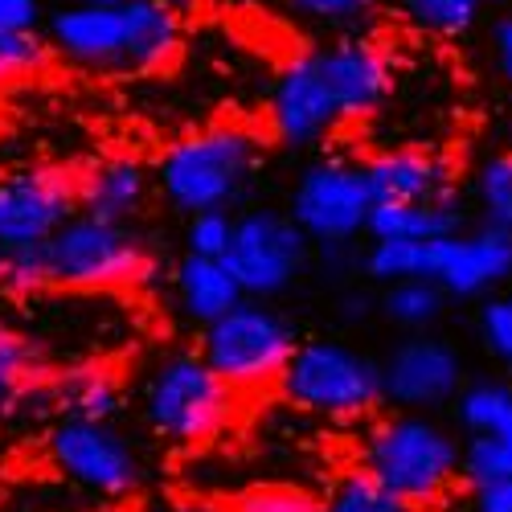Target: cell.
Instances as JSON below:
<instances>
[{"label":"cell","mask_w":512,"mask_h":512,"mask_svg":"<svg viewBox=\"0 0 512 512\" xmlns=\"http://www.w3.org/2000/svg\"><path fill=\"white\" fill-rule=\"evenodd\" d=\"M263 168V140L242 123H209L201 132L168 144L156 164V185L164 201L197 213V209H230L246 197Z\"/></svg>","instance_id":"1"},{"label":"cell","mask_w":512,"mask_h":512,"mask_svg":"<svg viewBox=\"0 0 512 512\" xmlns=\"http://www.w3.org/2000/svg\"><path fill=\"white\" fill-rule=\"evenodd\" d=\"M361 472L426 512L459 484V443L426 410H398L369 426Z\"/></svg>","instance_id":"2"},{"label":"cell","mask_w":512,"mask_h":512,"mask_svg":"<svg viewBox=\"0 0 512 512\" xmlns=\"http://www.w3.org/2000/svg\"><path fill=\"white\" fill-rule=\"evenodd\" d=\"M238 394L209 369L201 353H168L144 381V422L173 447L218 439L234 418Z\"/></svg>","instance_id":"3"},{"label":"cell","mask_w":512,"mask_h":512,"mask_svg":"<svg viewBox=\"0 0 512 512\" xmlns=\"http://www.w3.org/2000/svg\"><path fill=\"white\" fill-rule=\"evenodd\" d=\"M295 345H300V336H295V328L283 312H275L267 300L242 295L226 316L201 328L197 353L242 398V394H259V390L279 386Z\"/></svg>","instance_id":"4"},{"label":"cell","mask_w":512,"mask_h":512,"mask_svg":"<svg viewBox=\"0 0 512 512\" xmlns=\"http://www.w3.org/2000/svg\"><path fill=\"white\" fill-rule=\"evenodd\" d=\"M279 394L312 418L357 422L381 406V361L345 340H300L279 377Z\"/></svg>","instance_id":"5"},{"label":"cell","mask_w":512,"mask_h":512,"mask_svg":"<svg viewBox=\"0 0 512 512\" xmlns=\"http://www.w3.org/2000/svg\"><path fill=\"white\" fill-rule=\"evenodd\" d=\"M41 250H46L50 291H119L152 271V254L132 226L99 222L87 213H74L50 242H41Z\"/></svg>","instance_id":"6"},{"label":"cell","mask_w":512,"mask_h":512,"mask_svg":"<svg viewBox=\"0 0 512 512\" xmlns=\"http://www.w3.org/2000/svg\"><path fill=\"white\" fill-rule=\"evenodd\" d=\"M291 222L320 250L353 246L373 213V189L365 177V160L320 156L312 160L291 189Z\"/></svg>","instance_id":"7"},{"label":"cell","mask_w":512,"mask_h":512,"mask_svg":"<svg viewBox=\"0 0 512 512\" xmlns=\"http://www.w3.org/2000/svg\"><path fill=\"white\" fill-rule=\"evenodd\" d=\"M312 242L279 209H250L234 218V238L226 250V267L250 300H275L308 271Z\"/></svg>","instance_id":"8"},{"label":"cell","mask_w":512,"mask_h":512,"mask_svg":"<svg viewBox=\"0 0 512 512\" xmlns=\"http://www.w3.org/2000/svg\"><path fill=\"white\" fill-rule=\"evenodd\" d=\"M78 213V181L58 164H25L0 177V246L50 242Z\"/></svg>","instance_id":"9"},{"label":"cell","mask_w":512,"mask_h":512,"mask_svg":"<svg viewBox=\"0 0 512 512\" xmlns=\"http://www.w3.org/2000/svg\"><path fill=\"white\" fill-rule=\"evenodd\" d=\"M50 459L70 484L95 496H127L144 480L140 455L115 431V422L58 418L50 431Z\"/></svg>","instance_id":"10"},{"label":"cell","mask_w":512,"mask_h":512,"mask_svg":"<svg viewBox=\"0 0 512 512\" xmlns=\"http://www.w3.org/2000/svg\"><path fill=\"white\" fill-rule=\"evenodd\" d=\"M267 123L283 148H316L336 127H345L316 50L295 54L279 70L271 87V103H267Z\"/></svg>","instance_id":"11"},{"label":"cell","mask_w":512,"mask_h":512,"mask_svg":"<svg viewBox=\"0 0 512 512\" xmlns=\"http://www.w3.org/2000/svg\"><path fill=\"white\" fill-rule=\"evenodd\" d=\"M431 279L447 300H488L512 283V234L476 226L455 230L431 242Z\"/></svg>","instance_id":"12"},{"label":"cell","mask_w":512,"mask_h":512,"mask_svg":"<svg viewBox=\"0 0 512 512\" xmlns=\"http://www.w3.org/2000/svg\"><path fill=\"white\" fill-rule=\"evenodd\" d=\"M463 390V361L439 336L410 332L381 361V398L398 410H431Z\"/></svg>","instance_id":"13"},{"label":"cell","mask_w":512,"mask_h":512,"mask_svg":"<svg viewBox=\"0 0 512 512\" xmlns=\"http://www.w3.org/2000/svg\"><path fill=\"white\" fill-rule=\"evenodd\" d=\"M345 123H361L394 95V58L377 37L345 33L316 50Z\"/></svg>","instance_id":"14"},{"label":"cell","mask_w":512,"mask_h":512,"mask_svg":"<svg viewBox=\"0 0 512 512\" xmlns=\"http://www.w3.org/2000/svg\"><path fill=\"white\" fill-rule=\"evenodd\" d=\"M373 201H459L455 168L431 148H381L365 160Z\"/></svg>","instance_id":"15"},{"label":"cell","mask_w":512,"mask_h":512,"mask_svg":"<svg viewBox=\"0 0 512 512\" xmlns=\"http://www.w3.org/2000/svg\"><path fill=\"white\" fill-rule=\"evenodd\" d=\"M50 46L91 70H119L123 58V13L119 5L78 0L50 17Z\"/></svg>","instance_id":"16"},{"label":"cell","mask_w":512,"mask_h":512,"mask_svg":"<svg viewBox=\"0 0 512 512\" xmlns=\"http://www.w3.org/2000/svg\"><path fill=\"white\" fill-rule=\"evenodd\" d=\"M74 181H78V213L123 226L148 205L152 193L148 168L132 156H103L82 168V173H74Z\"/></svg>","instance_id":"17"},{"label":"cell","mask_w":512,"mask_h":512,"mask_svg":"<svg viewBox=\"0 0 512 512\" xmlns=\"http://www.w3.org/2000/svg\"><path fill=\"white\" fill-rule=\"evenodd\" d=\"M123 13V58L119 70L152 74L181 54L185 21L168 0H119Z\"/></svg>","instance_id":"18"},{"label":"cell","mask_w":512,"mask_h":512,"mask_svg":"<svg viewBox=\"0 0 512 512\" xmlns=\"http://www.w3.org/2000/svg\"><path fill=\"white\" fill-rule=\"evenodd\" d=\"M173 295H177V308L193 324L205 328L242 300V287L230 275L226 259H205V254L185 250L177 259V267H173Z\"/></svg>","instance_id":"19"},{"label":"cell","mask_w":512,"mask_h":512,"mask_svg":"<svg viewBox=\"0 0 512 512\" xmlns=\"http://www.w3.org/2000/svg\"><path fill=\"white\" fill-rule=\"evenodd\" d=\"M46 394L58 418L115 422L123 414V377L107 365H74L50 381Z\"/></svg>","instance_id":"20"},{"label":"cell","mask_w":512,"mask_h":512,"mask_svg":"<svg viewBox=\"0 0 512 512\" xmlns=\"http://www.w3.org/2000/svg\"><path fill=\"white\" fill-rule=\"evenodd\" d=\"M463 226L459 201H373L369 213V238H414L435 242Z\"/></svg>","instance_id":"21"},{"label":"cell","mask_w":512,"mask_h":512,"mask_svg":"<svg viewBox=\"0 0 512 512\" xmlns=\"http://www.w3.org/2000/svg\"><path fill=\"white\" fill-rule=\"evenodd\" d=\"M455 398H459L455 414L467 435H488V439L512 443V386L508 381L484 377V381L463 386Z\"/></svg>","instance_id":"22"},{"label":"cell","mask_w":512,"mask_h":512,"mask_svg":"<svg viewBox=\"0 0 512 512\" xmlns=\"http://www.w3.org/2000/svg\"><path fill=\"white\" fill-rule=\"evenodd\" d=\"M443 308H447V291L435 279H402L390 283L386 295H381V316L406 332H426L431 324H439Z\"/></svg>","instance_id":"23"},{"label":"cell","mask_w":512,"mask_h":512,"mask_svg":"<svg viewBox=\"0 0 512 512\" xmlns=\"http://www.w3.org/2000/svg\"><path fill=\"white\" fill-rule=\"evenodd\" d=\"M361 267L373 283H402V279H431V242L414 238H373L361 254Z\"/></svg>","instance_id":"24"},{"label":"cell","mask_w":512,"mask_h":512,"mask_svg":"<svg viewBox=\"0 0 512 512\" xmlns=\"http://www.w3.org/2000/svg\"><path fill=\"white\" fill-rule=\"evenodd\" d=\"M472 201L484 226L512 234V148H500L488 160H480L472 177Z\"/></svg>","instance_id":"25"},{"label":"cell","mask_w":512,"mask_h":512,"mask_svg":"<svg viewBox=\"0 0 512 512\" xmlns=\"http://www.w3.org/2000/svg\"><path fill=\"white\" fill-rule=\"evenodd\" d=\"M37 386V345L13 328L9 320H0V410L17 406L25 394Z\"/></svg>","instance_id":"26"},{"label":"cell","mask_w":512,"mask_h":512,"mask_svg":"<svg viewBox=\"0 0 512 512\" xmlns=\"http://www.w3.org/2000/svg\"><path fill=\"white\" fill-rule=\"evenodd\" d=\"M324 512H422L418 504L402 500L398 492H390L386 484H377L369 472H345L332 488L328 496L320 500Z\"/></svg>","instance_id":"27"},{"label":"cell","mask_w":512,"mask_h":512,"mask_svg":"<svg viewBox=\"0 0 512 512\" xmlns=\"http://www.w3.org/2000/svg\"><path fill=\"white\" fill-rule=\"evenodd\" d=\"M484 0H402V13L435 37H459L480 21Z\"/></svg>","instance_id":"28"},{"label":"cell","mask_w":512,"mask_h":512,"mask_svg":"<svg viewBox=\"0 0 512 512\" xmlns=\"http://www.w3.org/2000/svg\"><path fill=\"white\" fill-rule=\"evenodd\" d=\"M459 480H467L472 488L512 480V443L488 439V435H467V443L459 447Z\"/></svg>","instance_id":"29"},{"label":"cell","mask_w":512,"mask_h":512,"mask_svg":"<svg viewBox=\"0 0 512 512\" xmlns=\"http://www.w3.org/2000/svg\"><path fill=\"white\" fill-rule=\"evenodd\" d=\"M230 238H234V213L230 209H197V213H189V226H185V250L189 254L226 259Z\"/></svg>","instance_id":"30"},{"label":"cell","mask_w":512,"mask_h":512,"mask_svg":"<svg viewBox=\"0 0 512 512\" xmlns=\"http://www.w3.org/2000/svg\"><path fill=\"white\" fill-rule=\"evenodd\" d=\"M50 62V41H41V33H9L0 29V87L13 78L37 74Z\"/></svg>","instance_id":"31"},{"label":"cell","mask_w":512,"mask_h":512,"mask_svg":"<svg viewBox=\"0 0 512 512\" xmlns=\"http://www.w3.org/2000/svg\"><path fill=\"white\" fill-rule=\"evenodd\" d=\"M480 340L504 369H512V283L484 300V308H480Z\"/></svg>","instance_id":"32"},{"label":"cell","mask_w":512,"mask_h":512,"mask_svg":"<svg viewBox=\"0 0 512 512\" xmlns=\"http://www.w3.org/2000/svg\"><path fill=\"white\" fill-rule=\"evenodd\" d=\"M287 9L300 21H308V25L353 29L377 9V0H287Z\"/></svg>","instance_id":"33"},{"label":"cell","mask_w":512,"mask_h":512,"mask_svg":"<svg viewBox=\"0 0 512 512\" xmlns=\"http://www.w3.org/2000/svg\"><path fill=\"white\" fill-rule=\"evenodd\" d=\"M230 512H324L316 496L304 488H287V484H267V488H250L234 500Z\"/></svg>","instance_id":"34"},{"label":"cell","mask_w":512,"mask_h":512,"mask_svg":"<svg viewBox=\"0 0 512 512\" xmlns=\"http://www.w3.org/2000/svg\"><path fill=\"white\" fill-rule=\"evenodd\" d=\"M488 46H492V66L500 74V82L512 91V9L496 17L492 25V37H488Z\"/></svg>","instance_id":"35"},{"label":"cell","mask_w":512,"mask_h":512,"mask_svg":"<svg viewBox=\"0 0 512 512\" xmlns=\"http://www.w3.org/2000/svg\"><path fill=\"white\" fill-rule=\"evenodd\" d=\"M0 29L37 33L41 29V0H0Z\"/></svg>","instance_id":"36"},{"label":"cell","mask_w":512,"mask_h":512,"mask_svg":"<svg viewBox=\"0 0 512 512\" xmlns=\"http://www.w3.org/2000/svg\"><path fill=\"white\" fill-rule=\"evenodd\" d=\"M472 512H512V480L472 488Z\"/></svg>","instance_id":"37"},{"label":"cell","mask_w":512,"mask_h":512,"mask_svg":"<svg viewBox=\"0 0 512 512\" xmlns=\"http://www.w3.org/2000/svg\"><path fill=\"white\" fill-rule=\"evenodd\" d=\"M168 5H173L177 13H189V9H197V5H201V0H168Z\"/></svg>","instance_id":"38"},{"label":"cell","mask_w":512,"mask_h":512,"mask_svg":"<svg viewBox=\"0 0 512 512\" xmlns=\"http://www.w3.org/2000/svg\"><path fill=\"white\" fill-rule=\"evenodd\" d=\"M173 512H218V508H209V504H181V508H173Z\"/></svg>","instance_id":"39"},{"label":"cell","mask_w":512,"mask_h":512,"mask_svg":"<svg viewBox=\"0 0 512 512\" xmlns=\"http://www.w3.org/2000/svg\"><path fill=\"white\" fill-rule=\"evenodd\" d=\"M504 148H512V111H508V119H504Z\"/></svg>","instance_id":"40"},{"label":"cell","mask_w":512,"mask_h":512,"mask_svg":"<svg viewBox=\"0 0 512 512\" xmlns=\"http://www.w3.org/2000/svg\"><path fill=\"white\" fill-rule=\"evenodd\" d=\"M5 259H9V250L0 246V287H5Z\"/></svg>","instance_id":"41"},{"label":"cell","mask_w":512,"mask_h":512,"mask_svg":"<svg viewBox=\"0 0 512 512\" xmlns=\"http://www.w3.org/2000/svg\"><path fill=\"white\" fill-rule=\"evenodd\" d=\"M99 5H119V0H99Z\"/></svg>","instance_id":"42"},{"label":"cell","mask_w":512,"mask_h":512,"mask_svg":"<svg viewBox=\"0 0 512 512\" xmlns=\"http://www.w3.org/2000/svg\"><path fill=\"white\" fill-rule=\"evenodd\" d=\"M484 5H488V0H484Z\"/></svg>","instance_id":"43"}]
</instances>
